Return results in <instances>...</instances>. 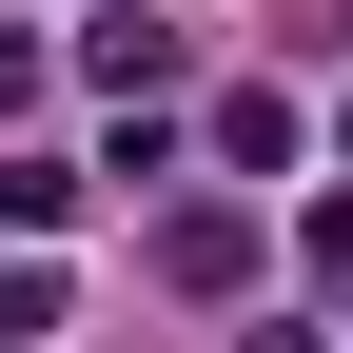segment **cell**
<instances>
[{
    "mask_svg": "<svg viewBox=\"0 0 353 353\" xmlns=\"http://www.w3.org/2000/svg\"><path fill=\"white\" fill-rule=\"evenodd\" d=\"M79 216V157H0V236H59Z\"/></svg>",
    "mask_w": 353,
    "mask_h": 353,
    "instance_id": "7a4b0ae2",
    "label": "cell"
},
{
    "mask_svg": "<svg viewBox=\"0 0 353 353\" xmlns=\"http://www.w3.org/2000/svg\"><path fill=\"white\" fill-rule=\"evenodd\" d=\"M236 353H334V334H236Z\"/></svg>",
    "mask_w": 353,
    "mask_h": 353,
    "instance_id": "3957f363",
    "label": "cell"
},
{
    "mask_svg": "<svg viewBox=\"0 0 353 353\" xmlns=\"http://www.w3.org/2000/svg\"><path fill=\"white\" fill-rule=\"evenodd\" d=\"M157 275H176V294H236V275H255V216H216V196L157 216Z\"/></svg>",
    "mask_w": 353,
    "mask_h": 353,
    "instance_id": "6da1fadb",
    "label": "cell"
}]
</instances>
